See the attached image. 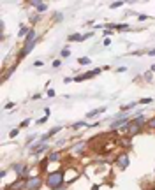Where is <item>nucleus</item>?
<instances>
[{"label":"nucleus","mask_w":155,"mask_h":190,"mask_svg":"<svg viewBox=\"0 0 155 190\" xmlns=\"http://www.w3.org/2000/svg\"><path fill=\"white\" fill-rule=\"evenodd\" d=\"M46 185H48L50 188H53V190H60L62 185H63V173H62V171H53V173H50L48 178H46Z\"/></svg>","instance_id":"f257e3e1"},{"label":"nucleus","mask_w":155,"mask_h":190,"mask_svg":"<svg viewBox=\"0 0 155 190\" xmlns=\"http://www.w3.org/2000/svg\"><path fill=\"white\" fill-rule=\"evenodd\" d=\"M41 187H42L41 176H30V178H27V190H39Z\"/></svg>","instance_id":"f03ea898"},{"label":"nucleus","mask_w":155,"mask_h":190,"mask_svg":"<svg viewBox=\"0 0 155 190\" xmlns=\"http://www.w3.org/2000/svg\"><path fill=\"white\" fill-rule=\"evenodd\" d=\"M123 132H127V134H130V136H134V134L141 132V125H138L136 121H130V123H127V129H123Z\"/></svg>","instance_id":"7ed1b4c3"},{"label":"nucleus","mask_w":155,"mask_h":190,"mask_svg":"<svg viewBox=\"0 0 155 190\" xmlns=\"http://www.w3.org/2000/svg\"><path fill=\"white\" fill-rule=\"evenodd\" d=\"M7 188H9V190H23V188H27V180L19 178V180H16L14 183H11Z\"/></svg>","instance_id":"20e7f679"},{"label":"nucleus","mask_w":155,"mask_h":190,"mask_svg":"<svg viewBox=\"0 0 155 190\" xmlns=\"http://www.w3.org/2000/svg\"><path fill=\"white\" fill-rule=\"evenodd\" d=\"M116 164H118V167H120V169L129 167V155H120V157L116 158Z\"/></svg>","instance_id":"39448f33"},{"label":"nucleus","mask_w":155,"mask_h":190,"mask_svg":"<svg viewBox=\"0 0 155 190\" xmlns=\"http://www.w3.org/2000/svg\"><path fill=\"white\" fill-rule=\"evenodd\" d=\"M14 171L19 174V178H23L25 173L28 171V167H27V164H16V165H14Z\"/></svg>","instance_id":"423d86ee"},{"label":"nucleus","mask_w":155,"mask_h":190,"mask_svg":"<svg viewBox=\"0 0 155 190\" xmlns=\"http://www.w3.org/2000/svg\"><path fill=\"white\" fill-rule=\"evenodd\" d=\"M101 72V69H94V71H90V72H86V74H83V76H78L76 78V81H83V79H90V78H94V76H97Z\"/></svg>","instance_id":"0eeeda50"},{"label":"nucleus","mask_w":155,"mask_h":190,"mask_svg":"<svg viewBox=\"0 0 155 190\" xmlns=\"http://www.w3.org/2000/svg\"><path fill=\"white\" fill-rule=\"evenodd\" d=\"M85 148H86V144H85V143H76V144L71 148V150H72L74 153H83V152H85Z\"/></svg>","instance_id":"6e6552de"},{"label":"nucleus","mask_w":155,"mask_h":190,"mask_svg":"<svg viewBox=\"0 0 155 190\" xmlns=\"http://www.w3.org/2000/svg\"><path fill=\"white\" fill-rule=\"evenodd\" d=\"M88 37H92V34H85V35L74 34V35H69V40H85V39H88Z\"/></svg>","instance_id":"1a4fd4ad"},{"label":"nucleus","mask_w":155,"mask_h":190,"mask_svg":"<svg viewBox=\"0 0 155 190\" xmlns=\"http://www.w3.org/2000/svg\"><path fill=\"white\" fill-rule=\"evenodd\" d=\"M37 39V32L35 30H28V35H27V40H25V44H30V42H35Z\"/></svg>","instance_id":"9d476101"},{"label":"nucleus","mask_w":155,"mask_h":190,"mask_svg":"<svg viewBox=\"0 0 155 190\" xmlns=\"http://www.w3.org/2000/svg\"><path fill=\"white\" fill-rule=\"evenodd\" d=\"M48 160H50V162H58V160H60V153H58V152H51V153L48 155Z\"/></svg>","instance_id":"9b49d317"},{"label":"nucleus","mask_w":155,"mask_h":190,"mask_svg":"<svg viewBox=\"0 0 155 190\" xmlns=\"http://www.w3.org/2000/svg\"><path fill=\"white\" fill-rule=\"evenodd\" d=\"M134 121H136L138 125H141V127H143V125H145V116H143V115H138V116L134 118Z\"/></svg>","instance_id":"f8f14e48"},{"label":"nucleus","mask_w":155,"mask_h":190,"mask_svg":"<svg viewBox=\"0 0 155 190\" xmlns=\"http://www.w3.org/2000/svg\"><path fill=\"white\" fill-rule=\"evenodd\" d=\"M106 108H101V109H95V111H90V113H88L86 115V118H92V116H95V115H99V113H102Z\"/></svg>","instance_id":"ddd939ff"},{"label":"nucleus","mask_w":155,"mask_h":190,"mask_svg":"<svg viewBox=\"0 0 155 190\" xmlns=\"http://www.w3.org/2000/svg\"><path fill=\"white\" fill-rule=\"evenodd\" d=\"M78 62L81 63V65H88V63H90V58H88V56H81V58H78Z\"/></svg>","instance_id":"4468645a"},{"label":"nucleus","mask_w":155,"mask_h":190,"mask_svg":"<svg viewBox=\"0 0 155 190\" xmlns=\"http://www.w3.org/2000/svg\"><path fill=\"white\" fill-rule=\"evenodd\" d=\"M136 106V102H130V104H123L122 106V111H129V109H132Z\"/></svg>","instance_id":"2eb2a0df"},{"label":"nucleus","mask_w":155,"mask_h":190,"mask_svg":"<svg viewBox=\"0 0 155 190\" xmlns=\"http://www.w3.org/2000/svg\"><path fill=\"white\" fill-rule=\"evenodd\" d=\"M46 9H48V4H44V2H39V5H37V11H39V12H44Z\"/></svg>","instance_id":"dca6fc26"},{"label":"nucleus","mask_w":155,"mask_h":190,"mask_svg":"<svg viewBox=\"0 0 155 190\" xmlns=\"http://www.w3.org/2000/svg\"><path fill=\"white\" fill-rule=\"evenodd\" d=\"M122 123H127V118H123V120H116V121H113V127H118V125H122Z\"/></svg>","instance_id":"f3484780"},{"label":"nucleus","mask_w":155,"mask_h":190,"mask_svg":"<svg viewBox=\"0 0 155 190\" xmlns=\"http://www.w3.org/2000/svg\"><path fill=\"white\" fill-rule=\"evenodd\" d=\"M120 5H123V2H113L109 7H111V9H116V7H120Z\"/></svg>","instance_id":"a211bd4d"},{"label":"nucleus","mask_w":155,"mask_h":190,"mask_svg":"<svg viewBox=\"0 0 155 190\" xmlns=\"http://www.w3.org/2000/svg\"><path fill=\"white\" fill-rule=\"evenodd\" d=\"M72 127H74V129H79V127H85V121H78V123H74Z\"/></svg>","instance_id":"6ab92c4d"},{"label":"nucleus","mask_w":155,"mask_h":190,"mask_svg":"<svg viewBox=\"0 0 155 190\" xmlns=\"http://www.w3.org/2000/svg\"><path fill=\"white\" fill-rule=\"evenodd\" d=\"M148 127H150V129H155V118H152V120L148 121Z\"/></svg>","instance_id":"aec40b11"},{"label":"nucleus","mask_w":155,"mask_h":190,"mask_svg":"<svg viewBox=\"0 0 155 190\" xmlns=\"http://www.w3.org/2000/svg\"><path fill=\"white\" fill-rule=\"evenodd\" d=\"M69 55H71L69 49H62V56H69Z\"/></svg>","instance_id":"412c9836"},{"label":"nucleus","mask_w":155,"mask_h":190,"mask_svg":"<svg viewBox=\"0 0 155 190\" xmlns=\"http://www.w3.org/2000/svg\"><path fill=\"white\" fill-rule=\"evenodd\" d=\"M46 120H48V116H44V118H39V120H37V123H39V125H41V123H46Z\"/></svg>","instance_id":"4be33fe9"},{"label":"nucleus","mask_w":155,"mask_h":190,"mask_svg":"<svg viewBox=\"0 0 155 190\" xmlns=\"http://www.w3.org/2000/svg\"><path fill=\"white\" fill-rule=\"evenodd\" d=\"M148 102H152V99H141L139 100V104H148Z\"/></svg>","instance_id":"5701e85b"},{"label":"nucleus","mask_w":155,"mask_h":190,"mask_svg":"<svg viewBox=\"0 0 155 190\" xmlns=\"http://www.w3.org/2000/svg\"><path fill=\"white\" fill-rule=\"evenodd\" d=\"M25 34H27V28H25V27H21V30H19V35H25ZM27 35H28V34H27Z\"/></svg>","instance_id":"b1692460"},{"label":"nucleus","mask_w":155,"mask_h":190,"mask_svg":"<svg viewBox=\"0 0 155 190\" xmlns=\"http://www.w3.org/2000/svg\"><path fill=\"white\" fill-rule=\"evenodd\" d=\"M28 123H30V120H28V118H27V120H23V121H21V127H27V125H28Z\"/></svg>","instance_id":"393cba45"},{"label":"nucleus","mask_w":155,"mask_h":190,"mask_svg":"<svg viewBox=\"0 0 155 190\" xmlns=\"http://www.w3.org/2000/svg\"><path fill=\"white\" fill-rule=\"evenodd\" d=\"M116 28H118V30H127V28H129V27H127V25H118V27H116Z\"/></svg>","instance_id":"a878e982"},{"label":"nucleus","mask_w":155,"mask_h":190,"mask_svg":"<svg viewBox=\"0 0 155 190\" xmlns=\"http://www.w3.org/2000/svg\"><path fill=\"white\" fill-rule=\"evenodd\" d=\"M18 136V129H14V130H11V137H16Z\"/></svg>","instance_id":"bb28decb"},{"label":"nucleus","mask_w":155,"mask_h":190,"mask_svg":"<svg viewBox=\"0 0 155 190\" xmlns=\"http://www.w3.org/2000/svg\"><path fill=\"white\" fill-rule=\"evenodd\" d=\"M53 67H60V60H55L53 62Z\"/></svg>","instance_id":"cd10ccee"},{"label":"nucleus","mask_w":155,"mask_h":190,"mask_svg":"<svg viewBox=\"0 0 155 190\" xmlns=\"http://www.w3.org/2000/svg\"><path fill=\"white\" fill-rule=\"evenodd\" d=\"M55 18H56V21H62V19H60V18H62V14H60V12H56V14H55Z\"/></svg>","instance_id":"c85d7f7f"},{"label":"nucleus","mask_w":155,"mask_h":190,"mask_svg":"<svg viewBox=\"0 0 155 190\" xmlns=\"http://www.w3.org/2000/svg\"><path fill=\"white\" fill-rule=\"evenodd\" d=\"M148 55H152V56H153V55H155V49H152V51H148Z\"/></svg>","instance_id":"c756f323"},{"label":"nucleus","mask_w":155,"mask_h":190,"mask_svg":"<svg viewBox=\"0 0 155 190\" xmlns=\"http://www.w3.org/2000/svg\"><path fill=\"white\" fill-rule=\"evenodd\" d=\"M92 190H99V187H97V185H94V187H92Z\"/></svg>","instance_id":"7c9ffc66"}]
</instances>
